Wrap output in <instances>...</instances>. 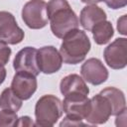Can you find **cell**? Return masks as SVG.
Here are the masks:
<instances>
[{
  "mask_svg": "<svg viewBox=\"0 0 127 127\" xmlns=\"http://www.w3.org/2000/svg\"><path fill=\"white\" fill-rule=\"evenodd\" d=\"M47 15L51 31L59 39L79 26V20L66 0H50L47 4Z\"/></svg>",
  "mask_w": 127,
  "mask_h": 127,
  "instance_id": "obj_1",
  "label": "cell"
},
{
  "mask_svg": "<svg viewBox=\"0 0 127 127\" xmlns=\"http://www.w3.org/2000/svg\"><path fill=\"white\" fill-rule=\"evenodd\" d=\"M90 48V40L86 33L82 30L74 29L63 38L60 54L64 64H77L85 59Z\"/></svg>",
  "mask_w": 127,
  "mask_h": 127,
  "instance_id": "obj_2",
  "label": "cell"
},
{
  "mask_svg": "<svg viewBox=\"0 0 127 127\" xmlns=\"http://www.w3.org/2000/svg\"><path fill=\"white\" fill-rule=\"evenodd\" d=\"M64 113L62 100L53 94L40 97L35 105L36 126H54Z\"/></svg>",
  "mask_w": 127,
  "mask_h": 127,
  "instance_id": "obj_3",
  "label": "cell"
},
{
  "mask_svg": "<svg viewBox=\"0 0 127 127\" xmlns=\"http://www.w3.org/2000/svg\"><path fill=\"white\" fill-rule=\"evenodd\" d=\"M22 19L27 27L39 30L48 25L47 3L44 0H30L22 9Z\"/></svg>",
  "mask_w": 127,
  "mask_h": 127,
  "instance_id": "obj_4",
  "label": "cell"
},
{
  "mask_svg": "<svg viewBox=\"0 0 127 127\" xmlns=\"http://www.w3.org/2000/svg\"><path fill=\"white\" fill-rule=\"evenodd\" d=\"M25 33L18 26L14 15L0 11V40L10 45H17L24 40Z\"/></svg>",
  "mask_w": 127,
  "mask_h": 127,
  "instance_id": "obj_5",
  "label": "cell"
},
{
  "mask_svg": "<svg viewBox=\"0 0 127 127\" xmlns=\"http://www.w3.org/2000/svg\"><path fill=\"white\" fill-rule=\"evenodd\" d=\"M103 57L107 65L112 69L124 68L127 64V39H115L105 48Z\"/></svg>",
  "mask_w": 127,
  "mask_h": 127,
  "instance_id": "obj_6",
  "label": "cell"
},
{
  "mask_svg": "<svg viewBox=\"0 0 127 127\" xmlns=\"http://www.w3.org/2000/svg\"><path fill=\"white\" fill-rule=\"evenodd\" d=\"M112 115V107L109 100L102 94H95L90 98V107L87 116L85 117L86 122L93 125L104 124L108 121Z\"/></svg>",
  "mask_w": 127,
  "mask_h": 127,
  "instance_id": "obj_7",
  "label": "cell"
},
{
  "mask_svg": "<svg viewBox=\"0 0 127 127\" xmlns=\"http://www.w3.org/2000/svg\"><path fill=\"white\" fill-rule=\"evenodd\" d=\"M37 61L40 71L45 74H52L59 71L63 65V59L60 52L54 46H45L38 50Z\"/></svg>",
  "mask_w": 127,
  "mask_h": 127,
  "instance_id": "obj_8",
  "label": "cell"
},
{
  "mask_svg": "<svg viewBox=\"0 0 127 127\" xmlns=\"http://www.w3.org/2000/svg\"><path fill=\"white\" fill-rule=\"evenodd\" d=\"M38 87L36 75L26 72L17 71L11 82V89L22 100H27L32 97Z\"/></svg>",
  "mask_w": 127,
  "mask_h": 127,
  "instance_id": "obj_9",
  "label": "cell"
},
{
  "mask_svg": "<svg viewBox=\"0 0 127 127\" xmlns=\"http://www.w3.org/2000/svg\"><path fill=\"white\" fill-rule=\"evenodd\" d=\"M80 73L84 81L92 85H99L105 82L108 78V70L99 59L90 58L82 64Z\"/></svg>",
  "mask_w": 127,
  "mask_h": 127,
  "instance_id": "obj_10",
  "label": "cell"
},
{
  "mask_svg": "<svg viewBox=\"0 0 127 127\" xmlns=\"http://www.w3.org/2000/svg\"><path fill=\"white\" fill-rule=\"evenodd\" d=\"M63 102L64 112L76 120L82 121L88 114L90 107V99L86 95L74 94L64 96Z\"/></svg>",
  "mask_w": 127,
  "mask_h": 127,
  "instance_id": "obj_11",
  "label": "cell"
},
{
  "mask_svg": "<svg viewBox=\"0 0 127 127\" xmlns=\"http://www.w3.org/2000/svg\"><path fill=\"white\" fill-rule=\"evenodd\" d=\"M38 50L34 47H25L20 50L13 61V67L16 71H26L34 75L40 74L37 61Z\"/></svg>",
  "mask_w": 127,
  "mask_h": 127,
  "instance_id": "obj_12",
  "label": "cell"
},
{
  "mask_svg": "<svg viewBox=\"0 0 127 127\" xmlns=\"http://www.w3.org/2000/svg\"><path fill=\"white\" fill-rule=\"evenodd\" d=\"M60 90L64 96L81 94L88 95L89 88L84 79L76 73H71L64 76L60 82Z\"/></svg>",
  "mask_w": 127,
  "mask_h": 127,
  "instance_id": "obj_13",
  "label": "cell"
},
{
  "mask_svg": "<svg viewBox=\"0 0 127 127\" xmlns=\"http://www.w3.org/2000/svg\"><path fill=\"white\" fill-rule=\"evenodd\" d=\"M106 19L107 16L105 11L95 4L83 7L79 14V24L86 31H91L96 24Z\"/></svg>",
  "mask_w": 127,
  "mask_h": 127,
  "instance_id": "obj_14",
  "label": "cell"
},
{
  "mask_svg": "<svg viewBox=\"0 0 127 127\" xmlns=\"http://www.w3.org/2000/svg\"><path fill=\"white\" fill-rule=\"evenodd\" d=\"M99 93L109 100L112 107V115L116 116L126 110V100L122 90L113 86H108L102 89Z\"/></svg>",
  "mask_w": 127,
  "mask_h": 127,
  "instance_id": "obj_15",
  "label": "cell"
},
{
  "mask_svg": "<svg viewBox=\"0 0 127 127\" xmlns=\"http://www.w3.org/2000/svg\"><path fill=\"white\" fill-rule=\"evenodd\" d=\"M93 36V40L97 45L107 44L114 35V29L111 22L105 20L96 24L90 31Z\"/></svg>",
  "mask_w": 127,
  "mask_h": 127,
  "instance_id": "obj_16",
  "label": "cell"
},
{
  "mask_svg": "<svg viewBox=\"0 0 127 127\" xmlns=\"http://www.w3.org/2000/svg\"><path fill=\"white\" fill-rule=\"evenodd\" d=\"M22 99L19 98L11 89V87L5 88L0 94V108L8 109L12 111H19L22 107Z\"/></svg>",
  "mask_w": 127,
  "mask_h": 127,
  "instance_id": "obj_17",
  "label": "cell"
},
{
  "mask_svg": "<svg viewBox=\"0 0 127 127\" xmlns=\"http://www.w3.org/2000/svg\"><path fill=\"white\" fill-rule=\"evenodd\" d=\"M17 120H18L17 112L8 109H2L0 111V127L16 126Z\"/></svg>",
  "mask_w": 127,
  "mask_h": 127,
  "instance_id": "obj_18",
  "label": "cell"
},
{
  "mask_svg": "<svg viewBox=\"0 0 127 127\" xmlns=\"http://www.w3.org/2000/svg\"><path fill=\"white\" fill-rule=\"evenodd\" d=\"M11 49L8 47V45L0 40V64L5 65L8 64L11 56Z\"/></svg>",
  "mask_w": 127,
  "mask_h": 127,
  "instance_id": "obj_19",
  "label": "cell"
},
{
  "mask_svg": "<svg viewBox=\"0 0 127 127\" xmlns=\"http://www.w3.org/2000/svg\"><path fill=\"white\" fill-rule=\"evenodd\" d=\"M103 1L109 8L113 10L124 8L127 5V0H103Z\"/></svg>",
  "mask_w": 127,
  "mask_h": 127,
  "instance_id": "obj_20",
  "label": "cell"
},
{
  "mask_svg": "<svg viewBox=\"0 0 127 127\" xmlns=\"http://www.w3.org/2000/svg\"><path fill=\"white\" fill-rule=\"evenodd\" d=\"M126 24H127V15H122L117 20V30L123 36L127 35V25Z\"/></svg>",
  "mask_w": 127,
  "mask_h": 127,
  "instance_id": "obj_21",
  "label": "cell"
},
{
  "mask_svg": "<svg viewBox=\"0 0 127 127\" xmlns=\"http://www.w3.org/2000/svg\"><path fill=\"white\" fill-rule=\"evenodd\" d=\"M78 125H84V123L82 121H79V120H76L70 116H65L63 121L60 123V126L63 127V126H78Z\"/></svg>",
  "mask_w": 127,
  "mask_h": 127,
  "instance_id": "obj_22",
  "label": "cell"
},
{
  "mask_svg": "<svg viewBox=\"0 0 127 127\" xmlns=\"http://www.w3.org/2000/svg\"><path fill=\"white\" fill-rule=\"evenodd\" d=\"M35 123L32 121V119L29 116H22L18 118L16 126H34Z\"/></svg>",
  "mask_w": 127,
  "mask_h": 127,
  "instance_id": "obj_23",
  "label": "cell"
},
{
  "mask_svg": "<svg viewBox=\"0 0 127 127\" xmlns=\"http://www.w3.org/2000/svg\"><path fill=\"white\" fill-rule=\"evenodd\" d=\"M6 75H7V70L6 68L4 67V65H1L0 64V85L4 82L5 78H6Z\"/></svg>",
  "mask_w": 127,
  "mask_h": 127,
  "instance_id": "obj_24",
  "label": "cell"
},
{
  "mask_svg": "<svg viewBox=\"0 0 127 127\" xmlns=\"http://www.w3.org/2000/svg\"><path fill=\"white\" fill-rule=\"evenodd\" d=\"M103 0H81V2L85 3V4H88V5H92V4H97L99 2H102Z\"/></svg>",
  "mask_w": 127,
  "mask_h": 127,
  "instance_id": "obj_25",
  "label": "cell"
}]
</instances>
